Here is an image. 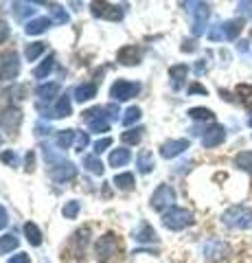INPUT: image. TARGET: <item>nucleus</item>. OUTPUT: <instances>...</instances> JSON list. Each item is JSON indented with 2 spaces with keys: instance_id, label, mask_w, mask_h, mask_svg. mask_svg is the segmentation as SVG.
<instances>
[{
  "instance_id": "obj_1",
  "label": "nucleus",
  "mask_w": 252,
  "mask_h": 263,
  "mask_svg": "<svg viewBox=\"0 0 252 263\" xmlns=\"http://www.w3.org/2000/svg\"><path fill=\"white\" fill-rule=\"evenodd\" d=\"M243 22L241 18H235V20H226V22H219V24H213L208 29V40L210 42H224V40H237L239 33L243 31Z\"/></svg>"
},
{
  "instance_id": "obj_2",
  "label": "nucleus",
  "mask_w": 252,
  "mask_h": 263,
  "mask_svg": "<svg viewBox=\"0 0 252 263\" xmlns=\"http://www.w3.org/2000/svg\"><path fill=\"white\" fill-rule=\"evenodd\" d=\"M222 221L228 228H237V230L252 228V209L241 206V204H237V206H230L228 211H224Z\"/></svg>"
},
{
  "instance_id": "obj_3",
  "label": "nucleus",
  "mask_w": 252,
  "mask_h": 263,
  "mask_svg": "<svg viewBox=\"0 0 252 263\" xmlns=\"http://www.w3.org/2000/svg\"><path fill=\"white\" fill-rule=\"evenodd\" d=\"M191 224H193V213L189 209L173 206L167 213H162V226L169 228V230H184Z\"/></svg>"
},
{
  "instance_id": "obj_4",
  "label": "nucleus",
  "mask_w": 252,
  "mask_h": 263,
  "mask_svg": "<svg viewBox=\"0 0 252 263\" xmlns=\"http://www.w3.org/2000/svg\"><path fill=\"white\" fill-rule=\"evenodd\" d=\"M173 202H176V191L169 184H160L151 195V206L153 211H160V213H167L169 209H173Z\"/></svg>"
},
{
  "instance_id": "obj_5",
  "label": "nucleus",
  "mask_w": 252,
  "mask_h": 263,
  "mask_svg": "<svg viewBox=\"0 0 252 263\" xmlns=\"http://www.w3.org/2000/svg\"><path fill=\"white\" fill-rule=\"evenodd\" d=\"M186 7H191V15H193V35H202L206 31V20L210 15V7L206 3H189Z\"/></svg>"
},
{
  "instance_id": "obj_6",
  "label": "nucleus",
  "mask_w": 252,
  "mask_h": 263,
  "mask_svg": "<svg viewBox=\"0 0 252 263\" xmlns=\"http://www.w3.org/2000/svg\"><path fill=\"white\" fill-rule=\"evenodd\" d=\"M20 72V60H18V53H3L0 55V79L9 81L13 77H18Z\"/></svg>"
},
{
  "instance_id": "obj_7",
  "label": "nucleus",
  "mask_w": 252,
  "mask_h": 263,
  "mask_svg": "<svg viewBox=\"0 0 252 263\" xmlns=\"http://www.w3.org/2000/svg\"><path fill=\"white\" fill-rule=\"evenodd\" d=\"M138 92H141V86L134 84V81H123V79H119L117 84L110 88V97L114 99V101H127V99L136 97Z\"/></svg>"
},
{
  "instance_id": "obj_8",
  "label": "nucleus",
  "mask_w": 252,
  "mask_h": 263,
  "mask_svg": "<svg viewBox=\"0 0 252 263\" xmlns=\"http://www.w3.org/2000/svg\"><path fill=\"white\" fill-rule=\"evenodd\" d=\"M117 250H119V241H117V237H114V235H105V237H101V239L96 241V248H94V252H96V257H99V261H108L112 254H117Z\"/></svg>"
},
{
  "instance_id": "obj_9",
  "label": "nucleus",
  "mask_w": 252,
  "mask_h": 263,
  "mask_svg": "<svg viewBox=\"0 0 252 263\" xmlns=\"http://www.w3.org/2000/svg\"><path fill=\"white\" fill-rule=\"evenodd\" d=\"M226 141V127L224 125H210L206 129V134L202 136V145L206 147V149H213V147L222 145Z\"/></svg>"
},
{
  "instance_id": "obj_10",
  "label": "nucleus",
  "mask_w": 252,
  "mask_h": 263,
  "mask_svg": "<svg viewBox=\"0 0 252 263\" xmlns=\"http://www.w3.org/2000/svg\"><path fill=\"white\" fill-rule=\"evenodd\" d=\"M228 254V246H226L222 239H210L204 243V257L208 261H219Z\"/></svg>"
},
{
  "instance_id": "obj_11",
  "label": "nucleus",
  "mask_w": 252,
  "mask_h": 263,
  "mask_svg": "<svg viewBox=\"0 0 252 263\" xmlns=\"http://www.w3.org/2000/svg\"><path fill=\"white\" fill-rule=\"evenodd\" d=\"M184 149H189V141L186 138H178V141H167L160 147V156L162 158H176L180 156Z\"/></svg>"
},
{
  "instance_id": "obj_12",
  "label": "nucleus",
  "mask_w": 252,
  "mask_h": 263,
  "mask_svg": "<svg viewBox=\"0 0 252 263\" xmlns=\"http://www.w3.org/2000/svg\"><path fill=\"white\" fill-rule=\"evenodd\" d=\"M75 176H77V169L72 162H60L57 167L51 169V178L55 182H66V180H72Z\"/></svg>"
},
{
  "instance_id": "obj_13",
  "label": "nucleus",
  "mask_w": 252,
  "mask_h": 263,
  "mask_svg": "<svg viewBox=\"0 0 252 263\" xmlns=\"http://www.w3.org/2000/svg\"><path fill=\"white\" fill-rule=\"evenodd\" d=\"M92 13L99 15V18H108V20H121L123 18V11L114 5H108V3H94L92 5Z\"/></svg>"
},
{
  "instance_id": "obj_14",
  "label": "nucleus",
  "mask_w": 252,
  "mask_h": 263,
  "mask_svg": "<svg viewBox=\"0 0 252 263\" xmlns=\"http://www.w3.org/2000/svg\"><path fill=\"white\" fill-rule=\"evenodd\" d=\"M20 121H22V114H20V110H13V108H9L7 112L0 114V127L7 129V132H13L15 127L20 125Z\"/></svg>"
},
{
  "instance_id": "obj_15",
  "label": "nucleus",
  "mask_w": 252,
  "mask_h": 263,
  "mask_svg": "<svg viewBox=\"0 0 252 263\" xmlns=\"http://www.w3.org/2000/svg\"><path fill=\"white\" fill-rule=\"evenodd\" d=\"M68 114H70V99L68 97H60L57 103H55L51 110H44V117H51V119H62V117H68Z\"/></svg>"
},
{
  "instance_id": "obj_16",
  "label": "nucleus",
  "mask_w": 252,
  "mask_h": 263,
  "mask_svg": "<svg viewBox=\"0 0 252 263\" xmlns=\"http://www.w3.org/2000/svg\"><path fill=\"white\" fill-rule=\"evenodd\" d=\"M138 60H141V51H138L136 46H123L119 51V62L121 64L134 66V64H138Z\"/></svg>"
},
{
  "instance_id": "obj_17",
  "label": "nucleus",
  "mask_w": 252,
  "mask_h": 263,
  "mask_svg": "<svg viewBox=\"0 0 252 263\" xmlns=\"http://www.w3.org/2000/svg\"><path fill=\"white\" fill-rule=\"evenodd\" d=\"M169 75H171V79H173V90H180L182 88V81L186 79V75H189V66H184V64L171 66Z\"/></svg>"
},
{
  "instance_id": "obj_18",
  "label": "nucleus",
  "mask_w": 252,
  "mask_h": 263,
  "mask_svg": "<svg viewBox=\"0 0 252 263\" xmlns=\"http://www.w3.org/2000/svg\"><path fill=\"white\" fill-rule=\"evenodd\" d=\"M134 239L141 241V243H153V241H158V235H156V230H153L149 224H143L141 228L136 230Z\"/></svg>"
},
{
  "instance_id": "obj_19",
  "label": "nucleus",
  "mask_w": 252,
  "mask_h": 263,
  "mask_svg": "<svg viewBox=\"0 0 252 263\" xmlns=\"http://www.w3.org/2000/svg\"><path fill=\"white\" fill-rule=\"evenodd\" d=\"M46 27H51L48 18H33L31 22H27V33L29 35H40V33L46 31Z\"/></svg>"
},
{
  "instance_id": "obj_20",
  "label": "nucleus",
  "mask_w": 252,
  "mask_h": 263,
  "mask_svg": "<svg viewBox=\"0 0 252 263\" xmlns=\"http://www.w3.org/2000/svg\"><path fill=\"white\" fill-rule=\"evenodd\" d=\"M96 95V86L94 84H81V86H77L75 88V99L79 103H84V101H88V99H92Z\"/></svg>"
},
{
  "instance_id": "obj_21",
  "label": "nucleus",
  "mask_w": 252,
  "mask_h": 263,
  "mask_svg": "<svg viewBox=\"0 0 252 263\" xmlns=\"http://www.w3.org/2000/svg\"><path fill=\"white\" fill-rule=\"evenodd\" d=\"M136 164H138V169H141V174H149V171L153 169V156H151V152L143 149L141 154H138Z\"/></svg>"
},
{
  "instance_id": "obj_22",
  "label": "nucleus",
  "mask_w": 252,
  "mask_h": 263,
  "mask_svg": "<svg viewBox=\"0 0 252 263\" xmlns=\"http://www.w3.org/2000/svg\"><path fill=\"white\" fill-rule=\"evenodd\" d=\"M72 143H75V132L72 129H64V132H60V134L55 136V145H57V149H68Z\"/></svg>"
},
{
  "instance_id": "obj_23",
  "label": "nucleus",
  "mask_w": 252,
  "mask_h": 263,
  "mask_svg": "<svg viewBox=\"0 0 252 263\" xmlns=\"http://www.w3.org/2000/svg\"><path fill=\"white\" fill-rule=\"evenodd\" d=\"M235 164H237L241 171H246V174L252 176V152H239L235 156Z\"/></svg>"
},
{
  "instance_id": "obj_24",
  "label": "nucleus",
  "mask_w": 252,
  "mask_h": 263,
  "mask_svg": "<svg viewBox=\"0 0 252 263\" xmlns=\"http://www.w3.org/2000/svg\"><path fill=\"white\" fill-rule=\"evenodd\" d=\"M57 92H60V84H42L37 88V97L42 99V101H51Z\"/></svg>"
},
{
  "instance_id": "obj_25",
  "label": "nucleus",
  "mask_w": 252,
  "mask_h": 263,
  "mask_svg": "<svg viewBox=\"0 0 252 263\" xmlns=\"http://www.w3.org/2000/svg\"><path fill=\"white\" fill-rule=\"evenodd\" d=\"M24 235H27V241L31 246H40L42 243V235H40V228L33 224V221H29L27 226H24Z\"/></svg>"
},
{
  "instance_id": "obj_26",
  "label": "nucleus",
  "mask_w": 252,
  "mask_h": 263,
  "mask_svg": "<svg viewBox=\"0 0 252 263\" xmlns=\"http://www.w3.org/2000/svg\"><path fill=\"white\" fill-rule=\"evenodd\" d=\"M129 149H114L110 154V164L112 167H123V164H127L129 162Z\"/></svg>"
},
{
  "instance_id": "obj_27",
  "label": "nucleus",
  "mask_w": 252,
  "mask_h": 263,
  "mask_svg": "<svg viewBox=\"0 0 252 263\" xmlns=\"http://www.w3.org/2000/svg\"><path fill=\"white\" fill-rule=\"evenodd\" d=\"M84 164L88 171H92V174H103V162L96 158V156H84Z\"/></svg>"
},
{
  "instance_id": "obj_28",
  "label": "nucleus",
  "mask_w": 252,
  "mask_h": 263,
  "mask_svg": "<svg viewBox=\"0 0 252 263\" xmlns=\"http://www.w3.org/2000/svg\"><path fill=\"white\" fill-rule=\"evenodd\" d=\"M13 248H18V239H15V235H5V237H0V254L11 252Z\"/></svg>"
},
{
  "instance_id": "obj_29",
  "label": "nucleus",
  "mask_w": 252,
  "mask_h": 263,
  "mask_svg": "<svg viewBox=\"0 0 252 263\" xmlns=\"http://www.w3.org/2000/svg\"><path fill=\"white\" fill-rule=\"evenodd\" d=\"M189 117L195 119V121H213V112H210L208 108H191Z\"/></svg>"
},
{
  "instance_id": "obj_30",
  "label": "nucleus",
  "mask_w": 252,
  "mask_h": 263,
  "mask_svg": "<svg viewBox=\"0 0 252 263\" xmlns=\"http://www.w3.org/2000/svg\"><path fill=\"white\" fill-rule=\"evenodd\" d=\"M53 66H55V62H53V57H48V60H44V64H42V66H40V68H35V70H33V75H35L37 79H44V77H48V75H51Z\"/></svg>"
},
{
  "instance_id": "obj_31",
  "label": "nucleus",
  "mask_w": 252,
  "mask_h": 263,
  "mask_svg": "<svg viewBox=\"0 0 252 263\" xmlns=\"http://www.w3.org/2000/svg\"><path fill=\"white\" fill-rule=\"evenodd\" d=\"M44 51H46V46H44L42 42H35V44H31V46L27 48V53H24V55H27V60H29V62H35Z\"/></svg>"
},
{
  "instance_id": "obj_32",
  "label": "nucleus",
  "mask_w": 252,
  "mask_h": 263,
  "mask_svg": "<svg viewBox=\"0 0 252 263\" xmlns=\"http://www.w3.org/2000/svg\"><path fill=\"white\" fill-rule=\"evenodd\" d=\"M114 184L119 189H123V191H127V189H132L134 186V176L132 174H119L114 178Z\"/></svg>"
},
{
  "instance_id": "obj_33",
  "label": "nucleus",
  "mask_w": 252,
  "mask_h": 263,
  "mask_svg": "<svg viewBox=\"0 0 252 263\" xmlns=\"http://www.w3.org/2000/svg\"><path fill=\"white\" fill-rule=\"evenodd\" d=\"M237 95L241 97V101L246 105H252V86L250 84H239L237 86Z\"/></svg>"
},
{
  "instance_id": "obj_34",
  "label": "nucleus",
  "mask_w": 252,
  "mask_h": 263,
  "mask_svg": "<svg viewBox=\"0 0 252 263\" xmlns=\"http://www.w3.org/2000/svg\"><path fill=\"white\" fill-rule=\"evenodd\" d=\"M48 11L53 13V18H55V22H60V24H64V22H68V13L62 9L60 5H51L48 7Z\"/></svg>"
},
{
  "instance_id": "obj_35",
  "label": "nucleus",
  "mask_w": 252,
  "mask_h": 263,
  "mask_svg": "<svg viewBox=\"0 0 252 263\" xmlns=\"http://www.w3.org/2000/svg\"><path fill=\"white\" fill-rule=\"evenodd\" d=\"M141 132L143 129H127V132H123V143H127V145H136L138 141H141Z\"/></svg>"
},
{
  "instance_id": "obj_36",
  "label": "nucleus",
  "mask_w": 252,
  "mask_h": 263,
  "mask_svg": "<svg viewBox=\"0 0 252 263\" xmlns=\"http://www.w3.org/2000/svg\"><path fill=\"white\" fill-rule=\"evenodd\" d=\"M138 119H141V110H138V108H129L125 112V117L121 119V123H123V125H132V123H136Z\"/></svg>"
},
{
  "instance_id": "obj_37",
  "label": "nucleus",
  "mask_w": 252,
  "mask_h": 263,
  "mask_svg": "<svg viewBox=\"0 0 252 263\" xmlns=\"http://www.w3.org/2000/svg\"><path fill=\"white\" fill-rule=\"evenodd\" d=\"M77 213H79V202H75V200L68 202L66 206H64V217H66V219H75Z\"/></svg>"
},
{
  "instance_id": "obj_38",
  "label": "nucleus",
  "mask_w": 252,
  "mask_h": 263,
  "mask_svg": "<svg viewBox=\"0 0 252 263\" xmlns=\"http://www.w3.org/2000/svg\"><path fill=\"white\" fill-rule=\"evenodd\" d=\"M15 18H22V15L27 13H33V7H31L29 3H15Z\"/></svg>"
},
{
  "instance_id": "obj_39",
  "label": "nucleus",
  "mask_w": 252,
  "mask_h": 263,
  "mask_svg": "<svg viewBox=\"0 0 252 263\" xmlns=\"http://www.w3.org/2000/svg\"><path fill=\"white\" fill-rule=\"evenodd\" d=\"M0 160L13 167V164H18V156H15V152H3L0 154Z\"/></svg>"
},
{
  "instance_id": "obj_40",
  "label": "nucleus",
  "mask_w": 252,
  "mask_h": 263,
  "mask_svg": "<svg viewBox=\"0 0 252 263\" xmlns=\"http://www.w3.org/2000/svg\"><path fill=\"white\" fill-rule=\"evenodd\" d=\"M112 145V138H101V141H96L94 143V154H101L105 147H110Z\"/></svg>"
},
{
  "instance_id": "obj_41",
  "label": "nucleus",
  "mask_w": 252,
  "mask_h": 263,
  "mask_svg": "<svg viewBox=\"0 0 252 263\" xmlns=\"http://www.w3.org/2000/svg\"><path fill=\"white\" fill-rule=\"evenodd\" d=\"M9 263H31V259H29V254L18 252V254H13V257L9 259Z\"/></svg>"
},
{
  "instance_id": "obj_42",
  "label": "nucleus",
  "mask_w": 252,
  "mask_h": 263,
  "mask_svg": "<svg viewBox=\"0 0 252 263\" xmlns=\"http://www.w3.org/2000/svg\"><path fill=\"white\" fill-rule=\"evenodd\" d=\"M7 37H9V27L5 22H0V42H5Z\"/></svg>"
},
{
  "instance_id": "obj_43",
  "label": "nucleus",
  "mask_w": 252,
  "mask_h": 263,
  "mask_svg": "<svg viewBox=\"0 0 252 263\" xmlns=\"http://www.w3.org/2000/svg\"><path fill=\"white\" fill-rule=\"evenodd\" d=\"M86 145H88V134H79V136H77V149L81 152Z\"/></svg>"
},
{
  "instance_id": "obj_44",
  "label": "nucleus",
  "mask_w": 252,
  "mask_h": 263,
  "mask_svg": "<svg viewBox=\"0 0 252 263\" xmlns=\"http://www.w3.org/2000/svg\"><path fill=\"white\" fill-rule=\"evenodd\" d=\"M239 13L252 15V3H239Z\"/></svg>"
},
{
  "instance_id": "obj_45",
  "label": "nucleus",
  "mask_w": 252,
  "mask_h": 263,
  "mask_svg": "<svg viewBox=\"0 0 252 263\" xmlns=\"http://www.w3.org/2000/svg\"><path fill=\"white\" fill-rule=\"evenodd\" d=\"M7 224H9V219H7V211H5V206H0V230H3Z\"/></svg>"
},
{
  "instance_id": "obj_46",
  "label": "nucleus",
  "mask_w": 252,
  "mask_h": 263,
  "mask_svg": "<svg viewBox=\"0 0 252 263\" xmlns=\"http://www.w3.org/2000/svg\"><path fill=\"white\" fill-rule=\"evenodd\" d=\"M195 48H198V44H195V40H193V42H189V40H186L184 46H182V51H184V53H193Z\"/></svg>"
},
{
  "instance_id": "obj_47",
  "label": "nucleus",
  "mask_w": 252,
  "mask_h": 263,
  "mask_svg": "<svg viewBox=\"0 0 252 263\" xmlns=\"http://www.w3.org/2000/svg\"><path fill=\"white\" fill-rule=\"evenodd\" d=\"M48 132H51V127L44 125V123H40V125L35 127V134H37V136H44V134H48Z\"/></svg>"
},
{
  "instance_id": "obj_48",
  "label": "nucleus",
  "mask_w": 252,
  "mask_h": 263,
  "mask_svg": "<svg viewBox=\"0 0 252 263\" xmlns=\"http://www.w3.org/2000/svg\"><path fill=\"white\" fill-rule=\"evenodd\" d=\"M189 92L193 95V92H200V95H206V88H202L200 84H193L191 88H189Z\"/></svg>"
},
{
  "instance_id": "obj_49",
  "label": "nucleus",
  "mask_w": 252,
  "mask_h": 263,
  "mask_svg": "<svg viewBox=\"0 0 252 263\" xmlns=\"http://www.w3.org/2000/svg\"><path fill=\"white\" fill-rule=\"evenodd\" d=\"M237 48H239V53H248V51H250V42H246V40H243V42L237 44Z\"/></svg>"
},
{
  "instance_id": "obj_50",
  "label": "nucleus",
  "mask_w": 252,
  "mask_h": 263,
  "mask_svg": "<svg viewBox=\"0 0 252 263\" xmlns=\"http://www.w3.org/2000/svg\"><path fill=\"white\" fill-rule=\"evenodd\" d=\"M33 162H35V156H33V152H29L27 154V169H33Z\"/></svg>"
},
{
  "instance_id": "obj_51",
  "label": "nucleus",
  "mask_w": 252,
  "mask_h": 263,
  "mask_svg": "<svg viewBox=\"0 0 252 263\" xmlns=\"http://www.w3.org/2000/svg\"><path fill=\"white\" fill-rule=\"evenodd\" d=\"M204 68H206V64H204V60H200L198 64H195V72H198V75H200V72H204Z\"/></svg>"
},
{
  "instance_id": "obj_52",
  "label": "nucleus",
  "mask_w": 252,
  "mask_h": 263,
  "mask_svg": "<svg viewBox=\"0 0 252 263\" xmlns=\"http://www.w3.org/2000/svg\"><path fill=\"white\" fill-rule=\"evenodd\" d=\"M248 125L252 127V112H250V117H248Z\"/></svg>"
}]
</instances>
